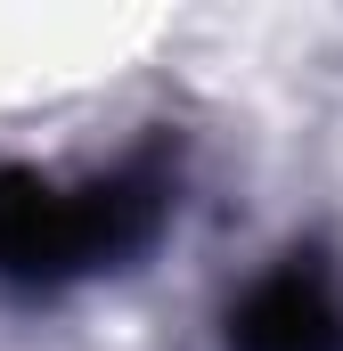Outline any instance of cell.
I'll use <instances>...</instances> for the list:
<instances>
[{
	"label": "cell",
	"instance_id": "obj_1",
	"mask_svg": "<svg viewBox=\"0 0 343 351\" xmlns=\"http://www.w3.org/2000/svg\"><path fill=\"white\" fill-rule=\"evenodd\" d=\"M156 213L147 180H90V188H58V180L0 164V269L25 278H66L106 254H123Z\"/></svg>",
	"mask_w": 343,
	"mask_h": 351
},
{
	"label": "cell",
	"instance_id": "obj_2",
	"mask_svg": "<svg viewBox=\"0 0 343 351\" xmlns=\"http://www.w3.org/2000/svg\"><path fill=\"white\" fill-rule=\"evenodd\" d=\"M237 351H343V311L319 269H278L261 278L237 311Z\"/></svg>",
	"mask_w": 343,
	"mask_h": 351
}]
</instances>
